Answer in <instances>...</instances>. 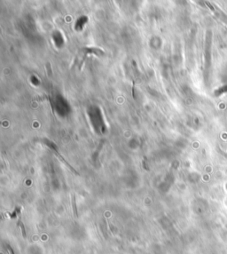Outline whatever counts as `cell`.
<instances>
[{
  "label": "cell",
  "instance_id": "obj_3",
  "mask_svg": "<svg viewBox=\"0 0 227 254\" xmlns=\"http://www.w3.org/2000/svg\"><path fill=\"white\" fill-rule=\"evenodd\" d=\"M8 249H9L10 254H14V252H13V250H12V248L10 247V246H8Z\"/></svg>",
  "mask_w": 227,
  "mask_h": 254
},
{
  "label": "cell",
  "instance_id": "obj_1",
  "mask_svg": "<svg viewBox=\"0 0 227 254\" xmlns=\"http://www.w3.org/2000/svg\"><path fill=\"white\" fill-rule=\"evenodd\" d=\"M73 208H74V211H75V217H77V216H78L77 209H76V205H75V197H74V196H73Z\"/></svg>",
  "mask_w": 227,
  "mask_h": 254
},
{
  "label": "cell",
  "instance_id": "obj_2",
  "mask_svg": "<svg viewBox=\"0 0 227 254\" xmlns=\"http://www.w3.org/2000/svg\"><path fill=\"white\" fill-rule=\"evenodd\" d=\"M20 227H21V232H22V236L24 238H26V231H25V227H24V225H23L22 222L20 223Z\"/></svg>",
  "mask_w": 227,
  "mask_h": 254
}]
</instances>
